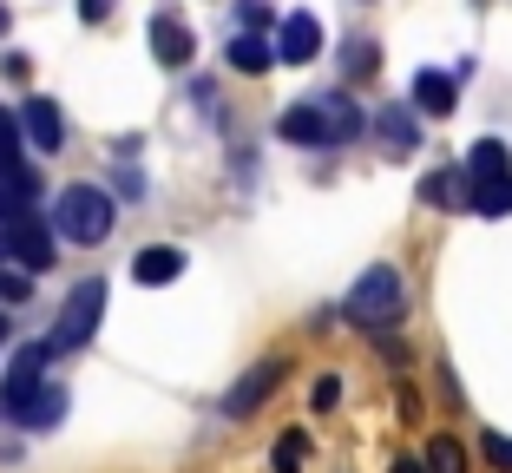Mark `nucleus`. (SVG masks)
Here are the masks:
<instances>
[{"mask_svg": "<svg viewBox=\"0 0 512 473\" xmlns=\"http://www.w3.org/2000/svg\"><path fill=\"white\" fill-rule=\"evenodd\" d=\"M302 454H309V441H302V434H283V441H276V473H302Z\"/></svg>", "mask_w": 512, "mask_h": 473, "instance_id": "412c9836", "label": "nucleus"}, {"mask_svg": "<svg viewBox=\"0 0 512 473\" xmlns=\"http://www.w3.org/2000/svg\"><path fill=\"white\" fill-rule=\"evenodd\" d=\"M27 198H33V171H20L14 158H0V211H7V217H20L14 204H27Z\"/></svg>", "mask_w": 512, "mask_h": 473, "instance_id": "dca6fc26", "label": "nucleus"}, {"mask_svg": "<svg viewBox=\"0 0 512 473\" xmlns=\"http://www.w3.org/2000/svg\"><path fill=\"white\" fill-rule=\"evenodd\" d=\"M243 27H250V33L270 27V7H263V0H243Z\"/></svg>", "mask_w": 512, "mask_h": 473, "instance_id": "a878e982", "label": "nucleus"}, {"mask_svg": "<svg viewBox=\"0 0 512 473\" xmlns=\"http://www.w3.org/2000/svg\"><path fill=\"white\" fill-rule=\"evenodd\" d=\"M348 73H375V46H368V40L348 46Z\"/></svg>", "mask_w": 512, "mask_h": 473, "instance_id": "b1692460", "label": "nucleus"}, {"mask_svg": "<svg viewBox=\"0 0 512 473\" xmlns=\"http://www.w3.org/2000/svg\"><path fill=\"white\" fill-rule=\"evenodd\" d=\"M0 342H7V316H0Z\"/></svg>", "mask_w": 512, "mask_h": 473, "instance_id": "c756f323", "label": "nucleus"}, {"mask_svg": "<svg viewBox=\"0 0 512 473\" xmlns=\"http://www.w3.org/2000/svg\"><path fill=\"white\" fill-rule=\"evenodd\" d=\"M99 309H106V283H99V276H86V283L66 296V309H60L53 349H79V342H92V329H99Z\"/></svg>", "mask_w": 512, "mask_h": 473, "instance_id": "7ed1b4c3", "label": "nucleus"}, {"mask_svg": "<svg viewBox=\"0 0 512 473\" xmlns=\"http://www.w3.org/2000/svg\"><path fill=\"white\" fill-rule=\"evenodd\" d=\"M467 178L473 184H480V178H512V152L499 145V138H480V145L467 152Z\"/></svg>", "mask_w": 512, "mask_h": 473, "instance_id": "f8f14e48", "label": "nucleus"}, {"mask_svg": "<svg viewBox=\"0 0 512 473\" xmlns=\"http://www.w3.org/2000/svg\"><path fill=\"white\" fill-rule=\"evenodd\" d=\"M394 473H427V460H394Z\"/></svg>", "mask_w": 512, "mask_h": 473, "instance_id": "cd10ccee", "label": "nucleus"}, {"mask_svg": "<svg viewBox=\"0 0 512 473\" xmlns=\"http://www.w3.org/2000/svg\"><path fill=\"white\" fill-rule=\"evenodd\" d=\"M316 53H322V27H316V14H289V20H283V40H276V60L309 66Z\"/></svg>", "mask_w": 512, "mask_h": 473, "instance_id": "0eeeda50", "label": "nucleus"}, {"mask_svg": "<svg viewBox=\"0 0 512 473\" xmlns=\"http://www.w3.org/2000/svg\"><path fill=\"white\" fill-rule=\"evenodd\" d=\"M20 125H27V138L40 145V152H60L66 145V125H60V106H53V99H27Z\"/></svg>", "mask_w": 512, "mask_h": 473, "instance_id": "1a4fd4ad", "label": "nucleus"}, {"mask_svg": "<svg viewBox=\"0 0 512 473\" xmlns=\"http://www.w3.org/2000/svg\"><path fill=\"white\" fill-rule=\"evenodd\" d=\"M270 60H276V46H263L256 33H237V40H230V66H237V73H270Z\"/></svg>", "mask_w": 512, "mask_h": 473, "instance_id": "f3484780", "label": "nucleus"}, {"mask_svg": "<svg viewBox=\"0 0 512 473\" xmlns=\"http://www.w3.org/2000/svg\"><path fill=\"white\" fill-rule=\"evenodd\" d=\"M106 7H112V0H79V14H86V20H106Z\"/></svg>", "mask_w": 512, "mask_h": 473, "instance_id": "bb28decb", "label": "nucleus"}, {"mask_svg": "<svg viewBox=\"0 0 512 473\" xmlns=\"http://www.w3.org/2000/svg\"><path fill=\"white\" fill-rule=\"evenodd\" d=\"M7 250H14L27 270H53V230H46L33 211H20L14 224H7Z\"/></svg>", "mask_w": 512, "mask_h": 473, "instance_id": "423d86ee", "label": "nucleus"}, {"mask_svg": "<svg viewBox=\"0 0 512 473\" xmlns=\"http://www.w3.org/2000/svg\"><path fill=\"white\" fill-rule=\"evenodd\" d=\"M421 198L427 204H460V178H453V171H440V178L421 184Z\"/></svg>", "mask_w": 512, "mask_h": 473, "instance_id": "4be33fe9", "label": "nucleus"}, {"mask_svg": "<svg viewBox=\"0 0 512 473\" xmlns=\"http://www.w3.org/2000/svg\"><path fill=\"white\" fill-rule=\"evenodd\" d=\"M151 53H158L165 66H184V60H191V27L171 20V14H158V20H151Z\"/></svg>", "mask_w": 512, "mask_h": 473, "instance_id": "9d476101", "label": "nucleus"}, {"mask_svg": "<svg viewBox=\"0 0 512 473\" xmlns=\"http://www.w3.org/2000/svg\"><path fill=\"white\" fill-rule=\"evenodd\" d=\"M467 204H473L480 217H512V178H480V184L467 191Z\"/></svg>", "mask_w": 512, "mask_h": 473, "instance_id": "4468645a", "label": "nucleus"}, {"mask_svg": "<svg viewBox=\"0 0 512 473\" xmlns=\"http://www.w3.org/2000/svg\"><path fill=\"white\" fill-rule=\"evenodd\" d=\"M414 106L434 112V119H447V112H453V79L447 73H421V79H414Z\"/></svg>", "mask_w": 512, "mask_h": 473, "instance_id": "2eb2a0df", "label": "nucleus"}, {"mask_svg": "<svg viewBox=\"0 0 512 473\" xmlns=\"http://www.w3.org/2000/svg\"><path fill=\"white\" fill-rule=\"evenodd\" d=\"M322 119H329V145H348V138L362 132V112H355V99H342V92L322 99Z\"/></svg>", "mask_w": 512, "mask_h": 473, "instance_id": "ddd939ff", "label": "nucleus"}, {"mask_svg": "<svg viewBox=\"0 0 512 473\" xmlns=\"http://www.w3.org/2000/svg\"><path fill=\"white\" fill-rule=\"evenodd\" d=\"M427 473H467V454H460L453 434H434V447H427Z\"/></svg>", "mask_w": 512, "mask_h": 473, "instance_id": "aec40b11", "label": "nucleus"}, {"mask_svg": "<svg viewBox=\"0 0 512 473\" xmlns=\"http://www.w3.org/2000/svg\"><path fill=\"white\" fill-rule=\"evenodd\" d=\"M407 309V290H401V270L394 263H375V270L355 276V290H348L342 316L348 322H362V329H394Z\"/></svg>", "mask_w": 512, "mask_h": 473, "instance_id": "f257e3e1", "label": "nucleus"}, {"mask_svg": "<svg viewBox=\"0 0 512 473\" xmlns=\"http://www.w3.org/2000/svg\"><path fill=\"white\" fill-rule=\"evenodd\" d=\"M486 460H493L499 473H512V441L506 434H486Z\"/></svg>", "mask_w": 512, "mask_h": 473, "instance_id": "5701e85b", "label": "nucleus"}, {"mask_svg": "<svg viewBox=\"0 0 512 473\" xmlns=\"http://www.w3.org/2000/svg\"><path fill=\"white\" fill-rule=\"evenodd\" d=\"M132 276H138V283H178V276H184V250H171V244H151V250H138Z\"/></svg>", "mask_w": 512, "mask_h": 473, "instance_id": "9b49d317", "label": "nucleus"}, {"mask_svg": "<svg viewBox=\"0 0 512 473\" xmlns=\"http://www.w3.org/2000/svg\"><path fill=\"white\" fill-rule=\"evenodd\" d=\"M60 414H66V388H40V395H33V408L20 414V421H27V428H53Z\"/></svg>", "mask_w": 512, "mask_h": 473, "instance_id": "a211bd4d", "label": "nucleus"}, {"mask_svg": "<svg viewBox=\"0 0 512 473\" xmlns=\"http://www.w3.org/2000/svg\"><path fill=\"white\" fill-rule=\"evenodd\" d=\"M381 138H388L394 152H414V145H421V132H414V119H407L401 106H388V112H381Z\"/></svg>", "mask_w": 512, "mask_h": 473, "instance_id": "6ab92c4d", "label": "nucleus"}, {"mask_svg": "<svg viewBox=\"0 0 512 473\" xmlns=\"http://www.w3.org/2000/svg\"><path fill=\"white\" fill-rule=\"evenodd\" d=\"M335 401H342V382H335V375H322V382H316V408H335Z\"/></svg>", "mask_w": 512, "mask_h": 473, "instance_id": "393cba45", "label": "nucleus"}, {"mask_svg": "<svg viewBox=\"0 0 512 473\" xmlns=\"http://www.w3.org/2000/svg\"><path fill=\"white\" fill-rule=\"evenodd\" d=\"M40 362H46V349H20L14 355L7 382H0V414H7V421H20V414L33 408V395H40Z\"/></svg>", "mask_w": 512, "mask_h": 473, "instance_id": "39448f33", "label": "nucleus"}, {"mask_svg": "<svg viewBox=\"0 0 512 473\" xmlns=\"http://www.w3.org/2000/svg\"><path fill=\"white\" fill-rule=\"evenodd\" d=\"M276 132H283L289 145H329V119H322V99H302V106H289Z\"/></svg>", "mask_w": 512, "mask_h": 473, "instance_id": "6e6552de", "label": "nucleus"}, {"mask_svg": "<svg viewBox=\"0 0 512 473\" xmlns=\"http://www.w3.org/2000/svg\"><path fill=\"white\" fill-rule=\"evenodd\" d=\"M60 230L73 237V244H106V230H112V198L99 191V184H66V198H60Z\"/></svg>", "mask_w": 512, "mask_h": 473, "instance_id": "f03ea898", "label": "nucleus"}, {"mask_svg": "<svg viewBox=\"0 0 512 473\" xmlns=\"http://www.w3.org/2000/svg\"><path fill=\"white\" fill-rule=\"evenodd\" d=\"M283 375H289V362H276V355H270V362H256L250 375H243V382L224 395V414H230V421H250V414L263 408L276 388H283Z\"/></svg>", "mask_w": 512, "mask_h": 473, "instance_id": "20e7f679", "label": "nucleus"}, {"mask_svg": "<svg viewBox=\"0 0 512 473\" xmlns=\"http://www.w3.org/2000/svg\"><path fill=\"white\" fill-rule=\"evenodd\" d=\"M0 33H7V7H0Z\"/></svg>", "mask_w": 512, "mask_h": 473, "instance_id": "c85d7f7f", "label": "nucleus"}]
</instances>
